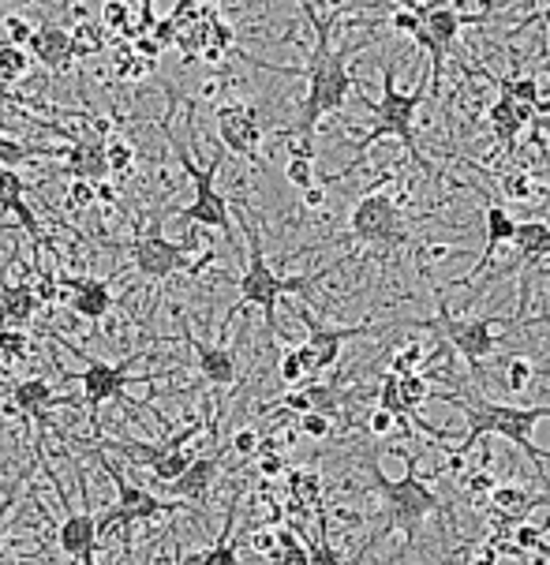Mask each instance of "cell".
Segmentation results:
<instances>
[{
    "label": "cell",
    "mask_w": 550,
    "mask_h": 565,
    "mask_svg": "<svg viewBox=\"0 0 550 565\" xmlns=\"http://www.w3.org/2000/svg\"><path fill=\"white\" fill-rule=\"evenodd\" d=\"M288 472V461L277 449H258V476L263 480H277V476H285Z\"/></svg>",
    "instance_id": "obj_48"
},
{
    "label": "cell",
    "mask_w": 550,
    "mask_h": 565,
    "mask_svg": "<svg viewBox=\"0 0 550 565\" xmlns=\"http://www.w3.org/2000/svg\"><path fill=\"white\" fill-rule=\"evenodd\" d=\"M420 31L431 38L438 50H446L449 53V45L457 42V34H461V15L453 12L449 4H434L431 8V15L420 23Z\"/></svg>",
    "instance_id": "obj_26"
},
{
    "label": "cell",
    "mask_w": 550,
    "mask_h": 565,
    "mask_svg": "<svg viewBox=\"0 0 550 565\" xmlns=\"http://www.w3.org/2000/svg\"><path fill=\"white\" fill-rule=\"evenodd\" d=\"M487 124H490V131H495L498 147L506 150V154H514L520 131H525V128H520V120H517V113H514V102H509V98H498V102L487 109Z\"/></svg>",
    "instance_id": "obj_25"
},
{
    "label": "cell",
    "mask_w": 550,
    "mask_h": 565,
    "mask_svg": "<svg viewBox=\"0 0 550 565\" xmlns=\"http://www.w3.org/2000/svg\"><path fill=\"white\" fill-rule=\"evenodd\" d=\"M31 289H34V300L38 303H56V296H61V277L38 270V277L31 281Z\"/></svg>",
    "instance_id": "obj_47"
},
{
    "label": "cell",
    "mask_w": 550,
    "mask_h": 565,
    "mask_svg": "<svg viewBox=\"0 0 550 565\" xmlns=\"http://www.w3.org/2000/svg\"><path fill=\"white\" fill-rule=\"evenodd\" d=\"M514 233H517V217L509 214L506 206H498L495 199H487V203H484V255H479V263L472 266L468 277H461L457 285H465V281H476V277H484L487 266L495 263L498 247L514 244Z\"/></svg>",
    "instance_id": "obj_15"
},
{
    "label": "cell",
    "mask_w": 550,
    "mask_h": 565,
    "mask_svg": "<svg viewBox=\"0 0 550 565\" xmlns=\"http://www.w3.org/2000/svg\"><path fill=\"white\" fill-rule=\"evenodd\" d=\"M218 476H221V457H218V449H214V454H202L188 468H183V476H180L177 483H169V491L183 505L202 502V498L210 494V487L218 483Z\"/></svg>",
    "instance_id": "obj_18"
},
{
    "label": "cell",
    "mask_w": 550,
    "mask_h": 565,
    "mask_svg": "<svg viewBox=\"0 0 550 565\" xmlns=\"http://www.w3.org/2000/svg\"><path fill=\"white\" fill-rule=\"evenodd\" d=\"M0 210H4V214H15L19 225H23L27 233L34 236L38 247H50V244H45V236H42V222H38L34 210L27 206V180L19 177L15 169L0 172Z\"/></svg>",
    "instance_id": "obj_19"
},
{
    "label": "cell",
    "mask_w": 550,
    "mask_h": 565,
    "mask_svg": "<svg viewBox=\"0 0 550 565\" xmlns=\"http://www.w3.org/2000/svg\"><path fill=\"white\" fill-rule=\"evenodd\" d=\"M363 465H367V476H371L374 491L382 494L385 513H390V524L382 529V535L385 532H404V547L412 551V547H416V535L423 529V521H427L431 513L442 510V498L416 476V457L409 461L401 480H390L374 457H367Z\"/></svg>",
    "instance_id": "obj_5"
},
{
    "label": "cell",
    "mask_w": 550,
    "mask_h": 565,
    "mask_svg": "<svg viewBox=\"0 0 550 565\" xmlns=\"http://www.w3.org/2000/svg\"><path fill=\"white\" fill-rule=\"evenodd\" d=\"M420 367H423V344L420 341H409V344H401L398 352H393V360H390V375H420Z\"/></svg>",
    "instance_id": "obj_36"
},
{
    "label": "cell",
    "mask_w": 550,
    "mask_h": 565,
    "mask_svg": "<svg viewBox=\"0 0 550 565\" xmlns=\"http://www.w3.org/2000/svg\"><path fill=\"white\" fill-rule=\"evenodd\" d=\"M514 247L520 252L528 266L539 263V258H550V225L547 222H517V233H514Z\"/></svg>",
    "instance_id": "obj_24"
},
{
    "label": "cell",
    "mask_w": 550,
    "mask_h": 565,
    "mask_svg": "<svg viewBox=\"0 0 550 565\" xmlns=\"http://www.w3.org/2000/svg\"><path fill=\"white\" fill-rule=\"evenodd\" d=\"M251 547H255L258 554H269V558H274V554H277V532H269V529L255 532V535H251Z\"/></svg>",
    "instance_id": "obj_53"
},
{
    "label": "cell",
    "mask_w": 550,
    "mask_h": 565,
    "mask_svg": "<svg viewBox=\"0 0 550 565\" xmlns=\"http://www.w3.org/2000/svg\"><path fill=\"white\" fill-rule=\"evenodd\" d=\"M64 172L72 180H83V184L102 188L105 177H109V166H105V142L102 139H83L75 142L72 150L64 154Z\"/></svg>",
    "instance_id": "obj_21"
},
{
    "label": "cell",
    "mask_w": 550,
    "mask_h": 565,
    "mask_svg": "<svg viewBox=\"0 0 550 565\" xmlns=\"http://www.w3.org/2000/svg\"><path fill=\"white\" fill-rule=\"evenodd\" d=\"M128 15H131V4H120V0H109V4H102V19L109 31H120V26H128Z\"/></svg>",
    "instance_id": "obj_51"
},
{
    "label": "cell",
    "mask_w": 550,
    "mask_h": 565,
    "mask_svg": "<svg viewBox=\"0 0 550 565\" xmlns=\"http://www.w3.org/2000/svg\"><path fill=\"white\" fill-rule=\"evenodd\" d=\"M304 15L311 19L315 26V53H311V64L300 68L307 75V94H304V105H300V120H296V131L288 136V154L296 158H315L311 142H315V128L322 117L341 109L349 102V94L356 90V79L349 72V61L352 53H360L367 42L360 45H341L334 50L330 45V34L341 19V8H330L326 15H318V4H300Z\"/></svg>",
    "instance_id": "obj_1"
},
{
    "label": "cell",
    "mask_w": 550,
    "mask_h": 565,
    "mask_svg": "<svg viewBox=\"0 0 550 565\" xmlns=\"http://www.w3.org/2000/svg\"><path fill=\"white\" fill-rule=\"evenodd\" d=\"M12 401H15L19 412L34 416L38 424H45V419H50V408L61 405L64 397H56L53 386L45 379H23V382H15V386H12Z\"/></svg>",
    "instance_id": "obj_22"
},
{
    "label": "cell",
    "mask_w": 550,
    "mask_h": 565,
    "mask_svg": "<svg viewBox=\"0 0 550 565\" xmlns=\"http://www.w3.org/2000/svg\"><path fill=\"white\" fill-rule=\"evenodd\" d=\"M131 263H135V270H139V277H147V281L161 285V281H169V277L180 274V270L202 274V266L214 263V252H207L202 258H195V263H191L188 247L166 241V236L158 233V225H154L150 233H139L131 241Z\"/></svg>",
    "instance_id": "obj_10"
},
{
    "label": "cell",
    "mask_w": 550,
    "mask_h": 565,
    "mask_svg": "<svg viewBox=\"0 0 550 565\" xmlns=\"http://www.w3.org/2000/svg\"><path fill=\"white\" fill-rule=\"evenodd\" d=\"M233 524H236V502L229 505L225 529H221L214 547H210V551L199 558V565H240V554H236V543H233Z\"/></svg>",
    "instance_id": "obj_29"
},
{
    "label": "cell",
    "mask_w": 550,
    "mask_h": 565,
    "mask_svg": "<svg viewBox=\"0 0 550 565\" xmlns=\"http://www.w3.org/2000/svg\"><path fill=\"white\" fill-rule=\"evenodd\" d=\"M135 53H139V56H147V61H158L161 45L154 42V38H147V34H142V38H135Z\"/></svg>",
    "instance_id": "obj_55"
},
{
    "label": "cell",
    "mask_w": 550,
    "mask_h": 565,
    "mask_svg": "<svg viewBox=\"0 0 550 565\" xmlns=\"http://www.w3.org/2000/svg\"><path fill=\"white\" fill-rule=\"evenodd\" d=\"M31 34H34V23L31 19H23V15H4V38H0V42L4 45H19V50H23L27 42H31Z\"/></svg>",
    "instance_id": "obj_41"
},
{
    "label": "cell",
    "mask_w": 550,
    "mask_h": 565,
    "mask_svg": "<svg viewBox=\"0 0 550 565\" xmlns=\"http://www.w3.org/2000/svg\"><path fill=\"white\" fill-rule=\"evenodd\" d=\"M94 203H98V188L94 184H83V180H72V184H67V206L72 210H86Z\"/></svg>",
    "instance_id": "obj_49"
},
{
    "label": "cell",
    "mask_w": 550,
    "mask_h": 565,
    "mask_svg": "<svg viewBox=\"0 0 550 565\" xmlns=\"http://www.w3.org/2000/svg\"><path fill=\"white\" fill-rule=\"evenodd\" d=\"M304 322H307V333H311V338L304 341V349L311 352V360H315V375H322V371L337 367V360H341V349H345V341H352V338H363V333H371V330H374L371 322H360V326H345V330H330V326L315 322V319H311V315H307V311H304Z\"/></svg>",
    "instance_id": "obj_13"
},
{
    "label": "cell",
    "mask_w": 550,
    "mask_h": 565,
    "mask_svg": "<svg viewBox=\"0 0 550 565\" xmlns=\"http://www.w3.org/2000/svg\"><path fill=\"white\" fill-rule=\"evenodd\" d=\"M27 50H31L34 61L45 64L50 72H61V68H67V64L75 61V56H72V31H64V26H53V23L34 26Z\"/></svg>",
    "instance_id": "obj_20"
},
{
    "label": "cell",
    "mask_w": 550,
    "mask_h": 565,
    "mask_svg": "<svg viewBox=\"0 0 550 565\" xmlns=\"http://www.w3.org/2000/svg\"><path fill=\"white\" fill-rule=\"evenodd\" d=\"M27 72H31V53L19 45H0V86L27 79Z\"/></svg>",
    "instance_id": "obj_30"
},
{
    "label": "cell",
    "mask_w": 550,
    "mask_h": 565,
    "mask_svg": "<svg viewBox=\"0 0 550 565\" xmlns=\"http://www.w3.org/2000/svg\"><path fill=\"white\" fill-rule=\"evenodd\" d=\"M393 427H398V419H393L390 412H382V408H374L371 419H367V430H371V435H390Z\"/></svg>",
    "instance_id": "obj_52"
},
{
    "label": "cell",
    "mask_w": 550,
    "mask_h": 565,
    "mask_svg": "<svg viewBox=\"0 0 550 565\" xmlns=\"http://www.w3.org/2000/svg\"><path fill=\"white\" fill-rule=\"evenodd\" d=\"M532 379H536V367H532V360H525V356H509L506 367H501V386H506L509 394H525V390L532 386Z\"/></svg>",
    "instance_id": "obj_33"
},
{
    "label": "cell",
    "mask_w": 550,
    "mask_h": 565,
    "mask_svg": "<svg viewBox=\"0 0 550 565\" xmlns=\"http://www.w3.org/2000/svg\"><path fill=\"white\" fill-rule=\"evenodd\" d=\"M191 461H195V454H183V449H166V454L154 461V480L158 483H177L183 476V468H188Z\"/></svg>",
    "instance_id": "obj_31"
},
{
    "label": "cell",
    "mask_w": 550,
    "mask_h": 565,
    "mask_svg": "<svg viewBox=\"0 0 550 565\" xmlns=\"http://www.w3.org/2000/svg\"><path fill=\"white\" fill-rule=\"evenodd\" d=\"M0 356L27 360L31 356V338H27L23 330H12V326H0Z\"/></svg>",
    "instance_id": "obj_38"
},
{
    "label": "cell",
    "mask_w": 550,
    "mask_h": 565,
    "mask_svg": "<svg viewBox=\"0 0 550 565\" xmlns=\"http://www.w3.org/2000/svg\"><path fill=\"white\" fill-rule=\"evenodd\" d=\"M300 195H304V206L307 210H322L326 206V188H307V191H300Z\"/></svg>",
    "instance_id": "obj_56"
},
{
    "label": "cell",
    "mask_w": 550,
    "mask_h": 565,
    "mask_svg": "<svg viewBox=\"0 0 550 565\" xmlns=\"http://www.w3.org/2000/svg\"><path fill=\"white\" fill-rule=\"evenodd\" d=\"M427 90H431V75H420V83L412 86L409 94L398 90V75H393V64L382 61V98L379 102H371V98L363 102L367 109L374 113V128L367 131L360 142H356V161H360L379 139L393 136V139H401L404 147H409V158L416 161L423 172H431L427 158H423V150H420V142H416V113H420V105L427 102ZM356 161H352V166H356Z\"/></svg>",
    "instance_id": "obj_3"
},
{
    "label": "cell",
    "mask_w": 550,
    "mask_h": 565,
    "mask_svg": "<svg viewBox=\"0 0 550 565\" xmlns=\"http://www.w3.org/2000/svg\"><path fill=\"white\" fill-rule=\"evenodd\" d=\"M288 487H293V498L304 510H318V505H322V476H318L315 468H296V472H288Z\"/></svg>",
    "instance_id": "obj_28"
},
{
    "label": "cell",
    "mask_w": 550,
    "mask_h": 565,
    "mask_svg": "<svg viewBox=\"0 0 550 565\" xmlns=\"http://www.w3.org/2000/svg\"><path fill=\"white\" fill-rule=\"evenodd\" d=\"M282 408L296 412V416H304V412H311V405H307V397H304V390H293V394H285V397H282Z\"/></svg>",
    "instance_id": "obj_54"
},
{
    "label": "cell",
    "mask_w": 550,
    "mask_h": 565,
    "mask_svg": "<svg viewBox=\"0 0 550 565\" xmlns=\"http://www.w3.org/2000/svg\"><path fill=\"white\" fill-rule=\"evenodd\" d=\"M274 565H307V547L300 543V535L288 532V529H277V554H274Z\"/></svg>",
    "instance_id": "obj_35"
},
{
    "label": "cell",
    "mask_w": 550,
    "mask_h": 565,
    "mask_svg": "<svg viewBox=\"0 0 550 565\" xmlns=\"http://www.w3.org/2000/svg\"><path fill=\"white\" fill-rule=\"evenodd\" d=\"M102 50V38L98 31H94L91 23H80L72 31V56H91V53H98Z\"/></svg>",
    "instance_id": "obj_43"
},
{
    "label": "cell",
    "mask_w": 550,
    "mask_h": 565,
    "mask_svg": "<svg viewBox=\"0 0 550 565\" xmlns=\"http://www.w3.org/2000/svg\"><path fill=\"white\" fill-rule=\"evenodd\" d=\"M8 228H12V225H4V222H0V236H4V233H8Z\"/></svg>",
    "instance_id": "obj_61"
},
{
    "label": "cell",
    "mask_w": 550,
    "mask_h": 565,
    "mask_svg": "<svg viewBox=\"0 0 550 565\" xmlns=\"http://www.w3.org/2000/svg\"><path fill=\"white\" fill-rule=\"evenodd\" d=\"M244 233H247V266H244V274H240V303L229 311V319H233L240 308H258L266 319V330L277 338V333H282V326H277V300H282L285 292H307L322 274H300V277L274 274V266L266 263V247H263V236H258L255 222H244Z\"/></svg>",
    "instance_id": "obj_4"
},
{
    "label": "cell",
    "mask_w": 550,
    "mask_h": 565,
    "mask_svg": "<svg viewBox=\"0 0 550 565\" xmlns=\"http://www.w3.org/2000/svg\"><path fill=\"white\" fill-rule=\"evenodd\" d=\"M539 19H543V23H550V4L543 8V12H539Z\"/></svg>",
    "instance_id": "obj_60"
},
{
    "label": "cell",
    "mask_w": 550,
    "mask_h": 565,
    "mask_svg": "<svg viewBox=\"0 0 550 565\" xmlns=\"http://www.w3.org/2000/svg\"><path fill=\"white\" fill-rule=\"evenodd\" d=\"M166 136L172 142V150H177V161L180 169L188 172L191 180V203L180 210V222L188 225H210L218 228V233H225L229 241H233V214H229V199L218 191V169H221V154H214V161H210L207 169H199L195 161H191V150L183 147V142L172 136V131L166 128Z\"/></svg>",
    "instance_id": "obj_6"
},
{
    "label": "cell",
    "mask_w": 550,
    "mask_h": 565,
    "mask_svg": "<svg viewBox=\"0 0 550 565\" xmlns=\"http://www.w3.org/2000/svg\"><path fill=\"white\" fill-rule=\"evenodd\" d=\"M498 188H501V195L509 199V203H528L532 199V177H528L525 169H509V172H501V180H498Z\"/></svg>",
    "instance_id": "obj_37"
},
{
    "label": "cell",
    "mask_w": 550,
    "mask_h": 565,
    "mask_svg": "<svg viewBox=\"0 0 550 565\" xmlns=\"http://www.w3.org/2000/svg\"><path fill=\"white\" fill-rule=\"evenodd\" d=\"M543 532H550V521H547V524H543Z\"/></svg>",
    "instance_id": "obj_62"
},
{
    "label": "cell",
    "mask_w": 550,
    "mask_h": 565,
    "mask_svg": "<svg viewBox=\"0 0 550 565\" xmlns=\"http://www.w3.org/2000/svg\"><path fill=\"white\" fill-rule=\"evenodd\" d=\"M416 326H420V330H438L442 338H446L453 349L468 360V367L476 371V375H479V363L498 352V326H501V319H457V315H453L446 303L438 300L434 319H423Z\"/></svg>",
    "instance_id": "obj_8"
},
{
    "label": "cell",
    "mask_w": 550,
    "mask_h": 565,
    "mask_svg": "<svg viewBox=\"0 0 550 565\" xmlns=\"http://www.w3.org/2000/svg\"><path fill=\"white\" fill-rule=\"evenodd\" d=\"M385 23H390V31H398L404 38H416L420 34V19L412 15L409 4H390V12H385Z\"/></svg>",
    "instance_id": "obj_40"
},
{
    "label": "cell",
    "mask_w": 550,
    "mask_h": 565,
    "mask_svg": "<svg viewBox=\"0 0 550 565\" xmlns=\"http://www.w3.org/2000/svg\"><path fill=\"white\" fill-rule=\"evenodd\" d=\"M229 446H233L236 457H258V449H263V435H258L255 427H240Z\"/></svg>",
    "instance_id": "obj_44"
},
{
    "label": "cell",
    "mask_w": 550,
    "mask_h": 565,
    "mask_svg": "<svg viewBox=\"0 0 550 565\" xmlns=\"http://www.w3.org/2000/svg\"><path fill=\"white\" fill-rule=\"evenodd\" d=\"M472 565H498V554L487 547V543H479L476 554H472Z\"/></svg>",
    "instance_id": "obj_57"
},
{
    "label": "cell",
    "mask_w": 550,
    "mask_h": 565,
    "mask_svg": "<svg viewBox=\"0 0 550 565\" xmlns=\"http://www.w3.org/2000/svg\"><path fill=\"white\" fill-rule=\"evenodd\" d=\"M64 289H72L67 308H72L86 322H102L105 315H109V308H113L109 285L98 281V277H61V292Z\"/></svg>",
    "instance_id": "obj_17"
},
{
    "label": "cell",
    "mask_w": 550,
    "mask_h": 565,
    "mask_svg": "<svg viewBox=\"0 0 550 565\" xmlns=\"http://www.w3.org/2000/svg\"><path fill=\"white\" fill-rule=\"evenodd\" d=\"M495 487H498V480H495L490 472H468V476H465V491H468L472 502H487Z\"/></svg>",
    "instance_id": "obj_46"
},
{
    "label": "cell",
    "mask_w": 550,
    "mask_h": 565,
    "mask_svg": "<svg viewBox=\"0 0 550 565\" xmlns=\"http://www.w3.org/2000/svg\"><path fill=\"white\" fill-rule=\"evenodd\" d=\"M349 233H352V241L385 247V252H393V247H401L409 241L401 206L393 203V195H385V191H367L360 203L352 206Z\"/></svg>",
    "instance_id": "obj_9"
},
{
    "label": "cell",
    "mask_w": 550,
    "mask_h": 565,
    "mask_svg": "<svg viewBox=\"0 0 550 565\" xmlns=\"http://www.w3.org/2000/svg\"><path fill=\"white\" fill-rule=\"evenodd\" d=\"M183 341L191 344V352H195V363H199V375L210 382V386L218 390H229L240 382V367H236V356L225 349V344H207L199 341L195 333L188 330V322H183Z\"/></svg>",
    "instance_id": "obj_16"
},
{
    "label": "cell",
    "mask_w": 550,
    "mask_h": 565,
    "mask_svg": "<svg viewBox=\"0 0 550 565\" xmlns=\"http://www.w3.org/2000/svg\"><path fill=\"white\" fill-rule=\"evenodd\" d=\"M94 461L109 472L113 483H117V502H113L109 510H102V516H94V521H98V543L105 540V535H113L117 529H128V524H135V521H150V516H158V513L183 510V502H177V498L166 502V498H158L154 491H147V487L124 480V472L105 454H94Z\"/></svg>",
    "instance_id": "obj_7"
},
{
    "label": "cell",
    "mask_w": 550,
    "mask_h": 565,
    "mask_svg": "<svg viewBox=\"0 0 550 565\" xmlns=\"http://www.w3.org/2000/svg\"><path fill=\"white\" fill-rule=\"evenodd\" d=\"M4 113H8V90L0 86V120H4Z\"/></svg>",
    "instance_id": "obj_58"
},
{
    "label": "cell",
    "mask_w": 550,
    "mask_h": 565,
    "mask_svg": "<svg viewBox=\"0 0 550 565\" xmlns=\"http://www.w3.org/2000/svg\"><path fill=\"white\" fill-rule=\"evenodd\" d=\"M277 379H282L285 386H300L304 382V367H300V360H296L293 349H288L282 356V363H277Z\"/></svg>",
    "instance_id": "obj_50"
},
{
    "label": "cell",
    "mask_w": 550,
    "mask_h": 565,
    "mask_svg": "<svg viewBox=\"0 0 550 565\" xmlns=\"http://www.w3.org/2000/svg\"><path fill=\"white\" fill-rule=\"evenodd\" d=\"M300 435H307V438H315V443H322V438H330L334 435V424L326 416H318V412H304L300 416Z\"/></svg>",
    "instance_id": "obj_45"
},
{
    "label": "cell",
    "mask_w": 550,
    "mask_h": 565,
    "mask_svg": "<svg viewBox=\"0 0 550 565\" xmlns=\"http://www.w3.org/2000/svg\"><path fill=\"white\" fill-rule=\"evenodd\" d=\"M147 356V349H135L117 363H105V360H86L83 371H64V379L83 382V401L91 408V427H98V412L105 401H117L124 394V386L131 382V367Z\"/></svg>",
    "instance_id": "obj_11"
},
{
    "label": "cell",
    "mask_w": 550,
    "mask_h": 565,
    "mask_svg": "<svg viewBox=\"0 0 550 565\" xmlns=\"http://www.w3.org/2000/svg\"><path fill=\"white\" fill-rule=\"evenodd\" d=\"M218 139L229 154L258 158V147H263V120H258L255 105H247V102L221 105L218 109Z\"/></svg>",
    "instance_id": "obj_12"
},
{
    "label": "cell",
    "mask_w": 550,
    "mask_h": 565,
    "mask_svg": "<svg viewBox=\"0 0 550 565\" xmlns=\"http://www.w3.org/2000/svg\"><path fill=\"white\" fill-rule=\"evenodd\" d=\"M304 397H307V405H311V412L326 416L330 424L345 416V397H341V390H337L334 382H315V386H304Z\"/></svg>",
    "instance_id": "obj_27"
},
{
    "label": "cell",
    "mask_w": 550,
    "mask_h": 565,
    "mask_svg": "<svg viewBox=\"0 0 550 565\" xmlns=\"http://www.w3.org/2000/svg\"><path fill=\"white\" fill-rule=\"evenodd\" d=\"M307 565H349L330 543V532H326V516L322 513H318V540L307 543Z\"/></svg>",
    "instance_id": "obj_32"
},
{
    "label": "cell",
    "mask_w": 550,
    "mask_h": 565,
    "mask_svg": "<svg viewBox=\"0 0 550 565\" xmlns=\"http://www.w3.org/2000/svg\"><path fill=\"white\" fill-rule=\"evenodd\" d=\"M434 401H446L465 416V438L457 446L446 449V457H461L465 461L468 449L479 446L487 435H498L506 443H514L517 449H525L532 457V465L539 468V480L550 483L547 476V465H550V454L543 446H536V424L539 419H550V405H498L484 394H457V390H442V394H431Z\"/></svg>",
    "instance_id": "obj_2"
},
{
    "label": "cell",
    "mask_w": 550,
    "mask_h": 565,
    "mask_svg": "<svg viewBox=\"0 0 550 565\" xmlns=\"http://www.w3.org/2000/svg\"><path fill=\"white\" fill-rule=\"evenodd\" d=\"M42 303L34 300L31 281H19V285H4L0 289V326H12V330H23L27 322L34 319V311Z\"/></svg>",
    "instance_id": "obj_23"
},
{
    "label": "cell",
    "mask_w": 550,
    "mask_h": 565,
    "mask_svg": "<svg viewBox=\"0 0 550 565\" xmlns=\"http://www.w3.org/2000/svg\"><path fill=\"white\" fill-rule=\"evenodd\" d=\"M98 521L91 510L72 513L64 505V521H61V551L80 565H98Z\"/></svg>",
    "instance_id": "obj_14"
},
{
    "label": "cell",
    "mask_w": 550,
    "mask_h": 565,
    "mask_svg": "<svg viewBox=\"0 0 550 565\" xmlns=\"http://www.w3.org/2000/svg\"><path fill=\"white\" fill-rule=\"evenodd\" d=\"M31 158H34L31 147H23V142L12 139V136H0V169H15Z\"/></svg>",
    "instance_id": "obj_42"
},
{
    "label": "cell",
    "mask_w": 550,
    "mask_h": 565,
    "mask_svg": "<svg viewBox=\"0 0 550 565\" xmlns=\"http://www.w3.org/2000/svg\"><path fill=\"white\" fill-rule=\"evenodd\" d=\"M285 177H288V184L293 188H315V158H296V154H288L285 161Z\"/></svg>",
    "instance_id": "obj_39"
},
{
    "label": "cell",
    "mask_w": 550,
    "mask_h": 565,
    "mask_svg": "<svg viewBox=\"0 0 550 565\" xmlns=\"http://www.w3.org/2000/svg\"><path fill=\"white\" fill-rule=\"evenodd\" d=\"M105 166H109V177H117V180H128L131 172H135V147L131 142H105Z\"/></svg>",
    "instance_id": "obj_34"
},
{
    "label": "cell",
    "mask_w": 550,
    "mask_h": 565,
    "mask_svg": "<svg viewBox=\"0 0 550 565\" xmlns=\"http://www.w3.org/2000/svg\"><path fill=\"white\" fill-rule=\"evenodd\" d=\"M8 562V547H4V532H0V565Z\"/></svg>",
    "instance_id": "obj_59"
}]
</instances>
